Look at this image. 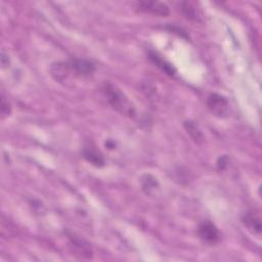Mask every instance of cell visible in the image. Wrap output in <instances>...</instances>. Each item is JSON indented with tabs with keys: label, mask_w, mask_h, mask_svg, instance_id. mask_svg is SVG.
Returning <instances> with one entry per match:
<instances>
[{
	"label": "cell",
	"mask_w": 262,
	"mask_h": 262,
	"mask_svg": "<svg viewBox=\"0 0 262 262\" xmlns=\"http://www.w3.org/2000/svg\"><path fill=\"white\" fill-rule=\"evenodd\" d=\"M103 93L105 94L110 105L119 113L125 116H133L134 108L128 99L122 94L117 86L110 82H106L103 86Z\"/></svg>",
	"instance_id": "cell-1"
},
{
	"label": "cell",
	"mask_w": 262,
	"mask_h": 262,
	"mask_svg": "<svg viewBox=\"0 0 262 262\" xmlns=\"http://www.w3.org/2000/svg\"><path fill=\"white\" fill-rule=\"evenodd\" d=\"M207 107L209 111L219 118H224L228 115L229 104L227 100L218 94H212L207 99Z\"/></svg>",
	"instance_id": "cell-2"
},
{
	"label": "cell",
	"mask_w": 262,
	"mask_h": 262,
	"mask_svg": "<svg viewBox=\"0 0 262 262\" xmlns=\"http://www.w3.org/2000/svg\"><path fill=\"white\" fill-rule=\"evenodd\" d=\"M200 238L210 244H215L220 240V232L218 228L211 221H203L198 228Z\"/></svg>",
	"instance_id": "cell-3"
},
{
	"label": "cell",
	"mask_w": 262,
	"mask_h": 262,
	"mask_svg": "<svg viewBox=\"0 0 262 262\" xmlns=\"http://www.w3.org/2000/svg\"><path fill=\"white\" fill-rule=\"evenodd\" d=\"M136 7L140 12L155 16L166 17L170 13L169 8L165 4L158 2H139L136 4Z\"/></svg>",
	"instance_id": "cell-4"
},
{
	"label": "cell",
	"mask_w": 262,
	"mask_h": 262,
	"mask_svg": "<svg viewBox=\"0 0 262 262\" xmlns=\"http://www.w3.org/2000/svg\"><path fill=\"white\" fill-rule=\"evenodd\" d=\"M68 64L70 70H73L79 76H92L96 71V66L91 61L84 59H73Z\"/></svg>",
	"instance_id": "cell-5"
},
{
	"label": "cell",
	"mask_w": 262,
	"mask_h": 262,
	"mask_svg": "<svg viewBox=\"0 0 262 262\" xmlns=\"http://www.w3.org/2000/svg\"><path fill=\"white\" fill-rule=\"evenodd\" d=\"M149 60L156 66L158 67L161 71H163L165 74H167L170 77H174L177 74L176 69L173 68V66L167 62L165 59H163L159 53L155 51H149Z\"/></svg>",
	"instance_id": "cell-6"
},
{
	"label": "cell",
	"mask_w": 262,
	"mask_h": 262,
	"mask_svg": "<svg viewBox=\"0 0 262 262\" xmlns=\"http://www.w3.org/2000/svg\"><path fill=\"white\" fill-rule=\"evenodd\" d=\"M243 223L253 234L260 235V232H261V220H260L259 213H257L255 211L247 212L243 217Z\"/></svg>",
	"instance_id": "cell-7"
},
{
	"label": "cell",
	"mask_w": 262,
	"mask_h": 262,
	"mask_svg": "<svg viewBox=\"0 0 262 262\" xmlns=\"http://www.w3.org/2000/svg\"><path fill=\"white\" fill-rule=\"evenodd\" d=\"M83 156L87 161L92 163L93 165L97 166V167H102L105 164V160H104L102 154L99 153L93 147L85 148L84 151H83Z\"/></svg>",
	"instance_id": "cell-8"
},
{
	"label": "cell",
	"mask_w": 262,
	"mask_h": 262,
	"mask_svg": "<svg viewBox=\"0 0 262 262\" xmlns=\"http://www.w3.org/2000/svg\"><path fill=\"white\" fill-rule=\"evenodd\" d=\"M70 71V67L69 64L67 63H55L52 64L50 72L52 77L57 80V81H63L64 79H66V77L68 76Z\"/></svg>",
	"instance_id": "cell-9"
},
{
	"label": "cell",
	"mask_w": 262,
	"mask_h": 262,
	"mask_svg": "<svg viewBox=\"0 0 262 262\" xmlns=\"http://www.w3.org/2000/svg\"><path fill=\"white\" fill-rule=\"evenodd\" d=\"M185 128H186L188 134L192 137V139L195 142L201 143L204 141V135H203L202 131L200 130L199 126L195 122H193V121L185 122Z\"/></svg>",
	"instance_id": "cell-10"
},
{
	"label": "cell",
	"mask_w": 262,
	"mask_h": 262,
	"mask_svg": "<svg viewBox=\"0 0 262 262\" xmlns=\"http://www.w3.org/2000/svg\"><path fill=\"white\" fill-rule=\"evenodd\" d=\"M182 11L184 15L191 20L198 21L201 18V13L193 3H183Z\"/></svg>",
	"instance_id": "cell-11"
},
{
	"label": "cell",
	"mask_w": 262,
	"mask_h": 262,
	"mask_svg": "<svg viewBox=\"0 0 262 262\" xmlns=\"http://www.w3.org/2000/svg\"><path fill=\"white\" fill-rule=\"evenodd\" d=\"M141 187H142V190L145 192V194H151L159 187V185L157 180L154 177L150 176V174H145V176H143L141 179Z\"/></svg>",
	"instance_id": "cell-12"
},
{
	"label": "cell",
	"mask_w": 262,
	"mask_h": 262,
	"mask_svg": "<svg viewBox=\"0 0 262 262\" xmlns=\"http://www.w3.org/2000/svg\"><path fill=\"white\" fill-rule=\"evenodd\" d=\"M0 112H2L3 119L9 117L12 112V107L7 98L5 97V94H2V103H0Z\"/></svg>",
	"instance_id": "cell-13"
}]
</instances>
